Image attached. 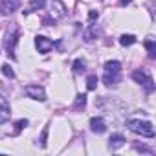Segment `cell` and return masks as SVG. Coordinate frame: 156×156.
Returning <instances> with one entry per match:
<instances>
[{
  "instance_id": "cell-1",
  "label": "cell",
  "mask_w": 156,
  "mask_h": 156,
  "mask_svg": "<svg viewBox=\"0 0 156 156\" xmlns=\"http://www.w3.org/2000/svg\"><path fill=\"white\" fill-rule=\"evenodd\" d=\"M127 127L134 132V134H140L143 138H154V127L151 121H141V119H129Z\"/></svg>"
},
{
  "instance_id": "cell-2",
  "label": "cell",
  "mask_w": 156,
  "mask_h": 156,
  "mask_svg": "<svg viewBox=\"0 0 156 156\" xmlns=\"http://www.w3.org/2000/svg\"><path fill=\"white\" fill-rule=\"evenodd\" d=\"M132 79L136 83H140L147 92H152L154 90V81H152V77L149 75L147 70H136V72H132Z\"/></svg>"
},
{
  "instance_id": "cell-3",
  "label": "cell",
  "mask_w": 156,
  "mask_h": 156,
  "mask_svg": "<svg viewBox=\"0 0 156 156\" xmlns=\"http://www.w3.org/2000/svg\"><path fill=\"white\" fill-rule=\"evenodd\" d=\"M19 42V30L17 28H11L6 35H4V46L8 50V53H11V57H15V46Z\"/></svg>"
},
{
  "instance_id": "cell-4",
  "label": "cell",
  "mask_w": 156,
  "mask_h": 156,
  "mask_svg": "<svg viewBox=\"0 0 156 156\" xmlns=\"http://www.w3.org/2000/svg\"><path fill=\"white\" fill-rule=\"evenodd\" d=\"M24 92H26L28 98H31V99H35V101H46V92H44V88L39 87V85H28Z\"/></svg>"
},
{
  "instance_id": "cell-5",
  "label": "cell",
  "mask_w": 156,
  "mask_h": 156,
  "mask_svg": "<svg viewBox=\"0 0 156 156\" xmlns=\"http://www.w3.org/2000/svg\"><path fill=\"white\" fill-rule=\"evenodd\" d=\"M35 46H37V50H39L41 53H48V51L53 48V42H51L48 37L39 35V37H35Z\"/></svg>"
},
{
  "instance_id": "cell-6",
  "label": "cell",
  "mask_w": 156,
  "mask_h": 156,
  "mask_svg": "<svg viewBox=\"0 0 156 156\" xmlns=\"http://www.w3.org/2000/svg\"><path fill=\"white\" fill-rule=\"evenodd\" d=\"M11 116V108H9V103L8 99L0 94V123H6Z\"/></svg>"
},
{
  "instance_id": "cell-7",
  "label": "cell",
  "mask_w": 156,
  "mask_h": 156,
  "mask_svg": "<svg viewBox=\"0 0 156 156\" xmlns=\"http://www.w3.org/2000/svg\"><path fill=\"white\" fill-rule=\"evenodd\" d=\"M19 6H20V0H0V9H2V13H6V15L17 11Z\"/></svg>"
},
{
  "instance_id": "cell-8",
  "label": "cell",
  "mask_w": 156,
  "mask_h": 156,
  "mask_svg": "<svg viewBox=\"0 0 156 156\" xmlns=\"http://www.w3.org/2000/svg\"><path fill=\"white\" fill-rule=\"evenodd\" d=\"M90 129H92V132H96V134H103V132L107 130V123H105L101 118H92V119H90Z\"/></svg>"
},
{
  "instance_id": "cell-9",
  "label": "cell",
  "mask_w": 156,
  "mask_h": 156,
  "mask_svg": "<svg viewBox=\"0 0 156 156\" xmlns=\"http://www.w3.org/2000/svg\"><path fill=\"white\" fill-rule=\"evenodd\" d=\"M64 15H66V9H64L62 2L53 0V2H51V17H53V20H55V19H61V17H64Z\"/></svg>"
},
{
  "instance_id": "cell-10",
  "label": "cell",
  "mask_w": 156,
  "mask_h": 156,
  "mask_svg": "<svg viewBox=\"0 0 156 156\" xmlns=\"http://www.w3.org/2000/svg\"><path fill=\"white\" fill-rule=\"evenodd\" d=\"M123 145H125V138H123L121 134H112V136H110L108 147H110L112 151H116V149H119V147H123Z\"/></svg>"
},
{
  "instance_id": "cell-11",
  "label": "cell",
  "mask_w": 156,
  "mask_h": 156,
  "mask_svg": "<svg viewBox=\"0 0 156 156\" xmlns=\"http://www.w3.org/2000/svg\"><path fill=\"white\" fill-rule=\"evenodd\" d=\"M103 83H105L107 87L118 85V83H119V73H110V72H105V75H103Z\"/></svg>"
},
{
  "instance_id": "cell-12",
  "label": "cell",
  "mask_w": 156,
  "mask_h": 156,
  "mask_svg": "<svg viewBox=\"0 0 156 156\" xmlns=\"http://www.w3.org/2000/svg\"><path fill=\"white\" fill-rule=\"evenodd\" d=\"M105 72L119 73V72H121V62H119V61H108V62L105 64Z\"/></svg>"
},
{
  "instance_id": "cell-13",
  "label": "cell",
  "mask_w": 156,
  "mask_h": 156,
  "mask_svg": "<svg viewBox=\"0 0 156 156\" xmlns=\"http://www.w3.org/2000/svg\"><path fill=\"white\" fill-rule=\"evenodd\" d=\"M145 48H147V51H149V57L154 59V57H156V44H154V39H152V37H149V39L145 41Z\"/></svg>"
},
{
  "instance_id": "cell-14",
  "label": "cell",
  "mask_w": 156,
  "mask_h": 156,
  "mask_svg": "<svg viewBox=\"0 0 156 156\" xmlns=\"http://www.w3.org/2000/svg\"><path fill=\"white\" fill-rule=\"evenodd\" d=\"M136 42V37L134 35H121L119 37V44L121 46H130V44H134Z\"/></svg>"
},
{
  "instance_id": "cell-15",
  "label": "cell",
  "mask_w": 156,
  "mask_h": 156,
  "mask_svg": "<svg viewBox=\"0 0 156 156\" xmlns=\"http://www.w3.org/2000/svg\"><path fill=\"white\" fill-rule=\"evenodd\" d=\"M46 2L44 0H31V4H30V11H37V9H44Z\"/></svg>"
},
{
  "instance_id": "cell-16",
  "label": "cell",
  "mask_w": 156,
  "mask_h": 156,
  "mask_svg": "<svg viewBox=\"0 0 156 156\" xmlns=\"http://www.w3.org/2000/svg\"><path fill=\"white\" fill-rule=\"evenodd\" d=\"M85 105H87V96H85V94H79V96L75 98V105H73V107H75V108H83Z\"/></svg>"
},
{
  "instance_id": "cell-17",
  "label": "cell",
  "mask_w": 156,
  "mask_h": 156,
  "mask_svg": "<svg viewBox=\"0 0 156 156\" xmlns=\"http://www.w3.org/2000/svg\"><path fill=\"white\" fill-rule=\"evenodd\" d=\"M87 87H88V90H96V87H98V75H88Z\"/></svg>"
},
{
  "instance_id": "cell-18",
  "label": "cell",
  "mask_w": 156,
  "mask_h": 156,
  "mask_svg": "<svg viewBox=\"0 0 156 156\" xmlns=\"http://www.w3.org/2000/svg\"><path fill=\"white\" fill-rule=\"evenodd\" d=\"M2 73L6 77H15V72H13V68L9 64H2Z\"/></svg>"
},
{
  "instance_id": "cell-19",
  "label": "cell",
  "mask_w": 156,
  "mask_h": 156,
  "mask_svg": "<svg viewBox=\"0 0 156 156\" xmlns=\"http://www.w3.org/2000/svg\"><path fill=\"white\" fill-rule=\"evenodd\" d=\"M81 70H85V61L83 59H77L73 62V72H81Z\"/></svg>"
},
{
  "instance_id": "cell-20",
  "label": "cell",
  "mask_w": 156,
  "mask_h": 156,
  "mask_svg": "<svg viewBox=\"0 0 156 156\" xmlns=\"http://www.w3.org/2000/svg\"><path fill=\"white\" fill-rule=\"evenodd\" d=\"M26 125H28V119H19V121L15 123V127H17V130H15V132H20Z\"/></svg>"
},
{
  "instance_id": "cell-21",
  "label": "cell",
  "mask_w": 156,
  "mask_h": 156,
  "mask_svg": "<svg viewBox=\"0 0 156 156\" xmlns=\"http://www.w3.org/2000/svg\"><path fill=\"white\" fill-rule=\"evenodd\" d=\"M127 4H130V0H121V6H127Z\"/></svg>"
}]
</instances>
